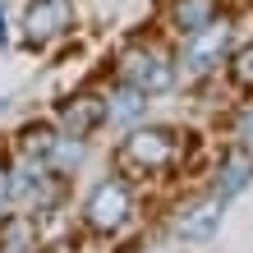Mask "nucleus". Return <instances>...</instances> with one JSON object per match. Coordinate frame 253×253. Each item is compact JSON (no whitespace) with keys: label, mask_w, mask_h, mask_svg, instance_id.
Here are the masks:
<instances>
[{"label":"nucleus","mask_w":253,"mask_h":253,"mask_svg":"<svg viewBox=\"0 0 253 253\" xmlns=\"http://www.w3.org/2000/svg\"><path fill=\"white\" fill-rule=\"evenodd\" d=\"M253 175V157L249 152H226L221 157V170H216V198H235Z\"/></svg>","instance_id":"obj_8"},{"label":"nucleus","mask_w":253,"mask_h":253,"mask_svg":"<svg viewBox=\"0 0 253 253\" xmlns=\"http://www.w3.org/2000/svg\"><path fill=\"white\" fill-rule=\"evenodd\" d=\"M120 74H125V83H133V87H138V92H147V97L166 92V87L175 83L170 55H161V51H152V46H133V51H125Z\"/></svg>","instance_id":"obj_3"},{"label":"nucleus","mask_w":253,"mask_h":253,"mask_svg":"<svg viewBox=\"0 0 253 253\" xmlns=\"http://www.w3.org/2000/svg\"><path fill=\"white\" fill-rule=\"evenodd\" d=\"M175 157H180V138L170 129H138L120 147V161L133 170H166Z\"/></svg>","instance_id":"obj_2"},{"label":"nucleus","mask_w":253,"mask_h":253,"mask_svg":"<svg viewBox=\"0 0 253 253\" xmlns=\"http://www.w3.org/2000/svg\"><path fill=\"white\" fill-rule=\"evenodd\" d=\"M9 193H14V180H9L5 170H0V207H5V198H9Z\"/></svg>","instance_id":"obj_14"},{"label":"nucleus","mask_w":253,"mask_h":253,"mask_svg":"<svg viewBox=\"0 0 253 253\" xmlns=\"http://www.w3.org/2000/svg\"><path fill=\"white\" fill-rule=\"evenodd\" d=\"M55 138H60V133H51L46 125H28V129H23V152L37 157V161H46L51 147H55Z\"/></svg>","instance_id":"obj_11"},{"label":"nucleus","mask_w":253,"mask_h":253,"mask_svg":"<svg viewBox=\"0 0 253 253\" xmlns=\"http://www.w3.org/2000/svg\"><path fill=\"white\" fill-rule=\"evenodd\" d=\"M147 111V92H138L133 83H125L115 97H106V120H120V125H133L138 115Z\"/></svg>","instance_id":"obj_9"},{"label":"nucleus","mask_w":253,"mask_h":253,"mask_svg":"<svg viewBox=\"0 0 253 253\" xmlns=\"http://www.w3.org/2000/svg\"><path fill=\"white\" fill-rule=\"evenodd\" d=\"M69 23H74L69 0H33V5H28V14H23V28H28V37H33V42L60 37Z\"/></svg>","instance_id":"obj_5"},{"label":"nucleus","mask_w":253,"mask_h":253,"mask_svg":"<svg viewBox=\"0 0 253 253\" xmlns=\"http://www.w3.org/2000/svg\"><path fill=\"white\" fill-rule=\"evenodd\" d=\"M235 138H240V143H253V101L240 111V129H235Z\"/></svg>","instance_id":"obj_13"},{"label":"nucleus","mask_w":253,"mask_h":253,"mask_svg":"<svg viewBox=\"0 0 253 253\" xmlns=\"http://www.w3.org/2000/svg\"><path fill=\"white\" fill-rule=\"evenodd\" d=\"M129 212H133V193H129L125 180H101L87 193V203H83V221L97 235H115L129 221Z\"/></svg>","instance_id":"obj_1"},{"label":"nucleus","mask_w":253,"mask_h":253,"mask_svg":"<svg viewBox=\"0 0 253 253\" xmlns=\"http://www.w3.org/2000/svg\"><path fill=\"white\" fill-rule=\"evenodd\" d=\"M101 120H106V101H101V97H74V101H65V111H60V125H65V133H74V138L92 133Z\"/></svg>","instance_id":"obj_6"},{"label":"nucleus","mask_w":253,"mask_h":253,"mask_svg":"<svg viewBox=\"0 0 253 253\" xmlns=\"http://www.w3.org/2000/svg\"><path fill=\"white\" fill-rule=\"evenodd\" d=\"M226 42H230V23H207V28H198V33H189V42H184V69L189 74H207L221 60Z\"/></svg>","instance_id":"obj_4"},{"label":"nucleus","mask_w":253,"mask_h":253,"mask_svg":"<svg viewBox=\"0 0 253 253\" xmlns=\"http://www.w3.org/2000/svg\"><path fill=\"white\" fill-rule=\"evenodd\" d=\"M170 23L180 28V33H198V28L212 23V0H175L170 5Z\"/></svg>","instance_id":"obj_10"},{"label":"nucleus","mask_w":253,"mask_h":253,"mask_svg":"<svg viewBox=\"0 0 253 253\" xmlns=\"http://www.w3.org/2000/svg\"><path fill=\"white\" fill-rule=\"evenodd\" d=\"M230 79L240 83V87H253V46H244L240 55H235V65H230Z\"/></svg>","instance_id":"obj_12"},{"label":"nucleus","mask_w":253,"mask_h":253,"mask_svg":"<svg viewBox=\"0 0 253 253\" xmlns=\"http://www.w3.org/2000/svg\"><path fill=\"white\" fill-rule=\"evenodd\" d=\"M221 203L226 198H207L198 207H189V212L180 216V235L184 240H212L216 226H221Z\"/></svg>","instance_id":"obj_7"}]
</instances>
